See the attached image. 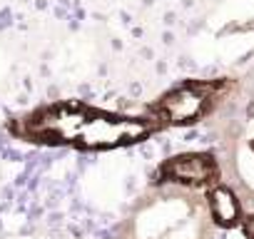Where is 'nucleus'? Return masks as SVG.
Here are the masks:
<instances>
[{"mask_svg": "<svg viewBox=\"0 0 254 239\" xmlns=\"http://www.w3.org/2000/svg\"><path fill=\"white\" fill-rule=\"evenodd\" d=\"M8 130L28 142L102 152L142 142L162 127L152 117H125L82 102H55L13 120Z\"/></svg>", "mask_w": 254, "mask_h": 239, "instance_id": "f257e3e1", "label": "nucleus"}, {"mask_svg": "<svg viewBox=\"0 0 254 239\" xmlns=\"http://www.w3.org/2000/svg\"><path fill=\"white\" fill-rule=\"evenodd\" d=\"M224 90H227L224 80H187L172 87L170 92H165L150 107V117L160 127L194 125L197 120L212 112V107L224 95Z\"/></svg>", "mask_w": 254, "mask_h": 239, "instance_id": "f03ea898", "label": "nucleus"}, {"mask_svg": "<svg viewBox=\"0 0 254 239\" xmlns=\"http://www.w3.org/2000/svg\"><path fill=\"white\" fill-rule=\"evenodd\" d=\"M155 177L157 182L182 187H214L219 179V165L212 152H182L165 160Z\"/></svg>", "mask_w": 254, "mask_h": 239, "instance_id": "7ed1b4c3", "label": "nucleus"}, {"mask_svg": "<svg viewBox=\"0 0 254 239\" xmlns=\"http://www.w3.org/2000/svg\"><path fill=\"white\" fill-rule=\"evenodd\" d=\"M207 207H209L212 222L217 227L229 229V227H237L242 222V202L229 187L214 184L207 194Z\"/></svg>", "mask_w": 254, "mask_h": 239, "instance_id": "20e7f679", "label": "nucleus"}, {"mask_svg": "<svg viewBox=\"0 0 254 239\" xmlns=\"http://www.w3.org/2000/svg\"><path fill=\"white\" fill-rule=\"evenodd\" d=\"M242 229H244V237H247V239H254V214H249V217L242 222Z\"/></svg>", "mask_w": 254, "mask_h": 239, "instance_id": "39448f33", "label": "nucleus"}]
</instances>
